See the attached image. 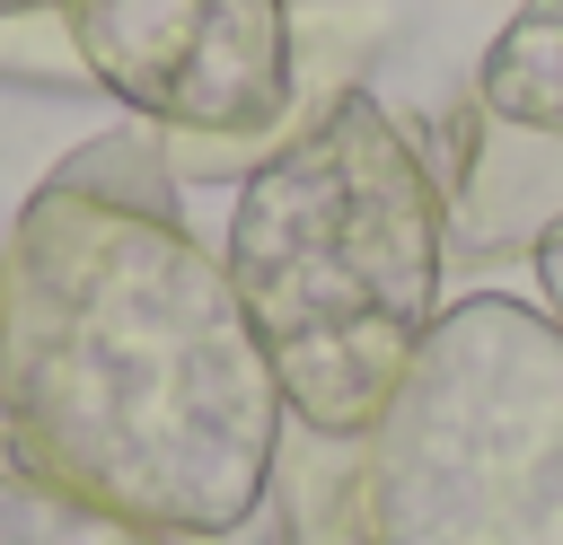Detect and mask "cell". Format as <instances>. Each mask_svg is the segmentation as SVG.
Wrapping results in <instances>:
<instances>
[{"label": "cell", "mask_w": 563, "mask_h": 545, "mask_svg": "<svg viewBox=\"0 0 563 545\" xmlns=\"http://www.w3.org/2000/svg\"><path fill=\"white\" fill-rule=\"evenodd\" d=\"M282 387L185 229L158 123L79 141L0 237V448L150 536H220L264 510Z\"/></svg>", "instance_id": "1"}, {"label": "cell", "mask_w": 563, "mask_h": 545, "mask_svg": "<svg viewBox=\"0 0 563 545\" xmlns=\"http://www.w3.org/2000/svg\"><path fill=\"white\" fill-rule=\"evenodd\" d=\"M220 264L282 413L308 431H369L440 325L449 202L396 105L361 88L238 185Z\"/></svg>", "instance_id": "2"}, {"label": "cell", "mask_w": 563, "mask_h": 545, "mask_svg": "<svg viewBox=\"0 0 563 545\" xmlns=\"http://www.w3.org/2000/svg\"><path fill=\"white\" fill-rule=\"evenodd\" d=\"M378 545H563V325L510 290L449 299L369 422Z\"/></svg>", "instance_id": "3"}, {"label": "cell", "mask_w": 563, "mask_h": 545, "mask_svg": "<svg viewBox=\"0 0 563 545\" xmlns=\"http://www.w3.org/2000/svg\"><path fill=\"white\" fill-rule=\"evenodd\" d=\"M97 97L158 123L176 185H246L290 97V0H62Z\"/></svg>", "instance_id": "4"}, {"label": "cell", "mask_w": 563, "mask_h": 545, "mask_svg": "<svg viewBox=\"0 0 563 545\" xmlns=\"http://www.w3.org/2000/svg\"><path fill=\"white\" fill-rule=\"evenodd\" d=\"M396 123L413 132V149L440 176L449 202V255H537L563 229V132L545 123H510L466 88H440V105H396Z\"/></svg>", "instance_id": "5"}, {"label": "cell", "mask_w": 563, "mask_h": 545, "mask_svg": "<svg viewBox=\"0 0 563 545\" xmlns=\"http://www.w3.org/2000/svg\"><path fill=\"white\" fill-rule=\"evenodd\" d=\"M264 519H273V545H378V519H369V431L282 422Z\"/></svg>", "instance_id": "6"}, {"label": "cell", "mask_w": 563, "mask_h": 545, "mask_svg": "<svg viewBox=\"0 0 563 545\" xmlns=\"http://www.w3.org/2000/svg\"><path fill=\"white\" fill-rule=\"evenodd\" d=\"M475 97L510 123L563 132V0H519V18L475 62Z\"/></svg>", "instance_id": "7"}, {"label": "cell", "mask_w": 563, "mask_h": 545, "mask_svg": "<svg viewBox=\"0 0 563 545\" xmlns=\"http://www.w3.org/2000/svg\"><path fill=\"white\" fill-rule=\"evenodd\" d=\"M0 545H167V536H150L132 519H114V510L9 466L0 475Z\"/></svg>", "instance_id": "8"}, {"label": "cell", "mask_w": 563, "mask_h": 545, "mask_svg": "<svg viewBox=\"0 0 563 545\" xmlns=\"http://www.w3.org/2000/svg\"><path fill=\"white\" fill-rule=\"evenodd\" d=\"M0 88H44V97H97L62 0L53 9H9L0 18Z\"/></svg>", "instance_id": "9"}, {"label": "cell", "mask_w": 563, "mask_h": 545, "mask_svg": "<svg viewBox=\"0 0 563 545\" xmlns=\"http://www.w3.org/2000/svg\"><path fill=\"white\" fill-rule=\"evenodd\" d=\"M537 299H545V316L563 325V229L537 246Z\"/></svg>", "instance_id": "10"}, {"label": "cell", "mask_w": 563, "mask_h": 545, "mask_svg": "<svg viewBox=\"0 0 563 545\" xmlns=\"http://www.w3.org/2000/svg\"><path fill=\"white\" fill-rule=\"evenodd\" d=\"M167 545H273V519L255 510L246 527H220V536H167Z\"/></svg>", "instance_id": "11"}, {"label": "cell", "mask_w": 563, "mask_h": 545, "mask_svg": "<svg viewBox=\"0 0 563 545\" xmlns=\"http://www.w3.org/2000/svg\"><path fill=\"white\" fill-rule=\"evenodd\" d=\"M9 9H53V0H0V18H9Z\"/></svg>", "instance_id": "12"}]
</instances>
